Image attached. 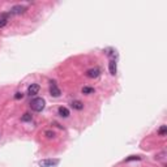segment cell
I'll use <instances>...</instances> for the list:
<instances>
[{"mask_svg":"<svg viewBox=\"0 0 167 167\" xmlns=\"http://www.w3.org/2000/svg\"><path fill=\"white\" fill-rule=\"evenodd\" d=\"M44 105H46V102H44L43 98H34V99L30 102V107H32V110L35 112L42 111V110L44 109Z\"/></svg>","mask_w":167,"mask_h":167,"instance_id":"6da1fadb","label":"cell"},{"mask_svg":"<svg viewBox=\"0 0 167 167\" xmlns=\"http://www.w3.org/2000/svg\"><path fill=\"white\" fill-rule=\"evenodd\" d=\"M58 112H59V115L62 117H68L69 116V110L67 109V107H59V110H58Z\"/></svg>","mask_w":167,"mask_h":167,"instance_id":"ba28073f","label":"cell"},{"mask_svg":"<svg viewBox=\"0 0 167 167\" xmlns=\"http://www.w3.org/2000/svg\"><path fill=\"white\" fill-rule=\"evenodd\" d=\"M38 91H39L38 84H32V85L27 88V94H29V95H35V94H38Z\"/></svg>","mask_w":167,"mask_h":167,"instance_id":"8992f818","label":"cell"},{"mask_svg":"<svg viewBox=\"0 0 167 167\" xmlns=\"http://www.w3.org/2000/svg\"><path fill=\"white\" fill-rule=\"evenodd\" d=\"M21 120H22V121H30V120H32V115H30V114H25L22 117H21Z\"/></svg>","mask_w":167,"mask_h":167,"instance_id":"4fadbf2b","label":"cell"},{"mask_svg":"<svg viewBox=\"0 0 167 167\" xmlns=\"http://www.w3.org/2000/svg\"><path fill=\"white\" fill-rule=\"evenodd\" d=\"M166 132H167V125H162L161 128H159V131H158V133L161 136H164L166 135Z\"/></svg>","mask_w":167,"mask_h":167,"instance_id":"8fae6325","label":"cell"},{"mask_svg":"<svg viewBox=\"0 0 167 167\" xmlns=\"http://www.w3.org/2000/svg\"><path fill=\"white\" fill-rule=\"evenodd\" d=\"M44 135H46L48 138H54V137H55V133L51 132V131H46V133H44Z\"/></svg>","mask_w":167,"mask_h":167,"instance_id":"5bb4252c","label":"cell"},{"mask_svg":"<svg viewBox=\"0 0 167 167\" xmlns=\"http://www.w3.org/2000/svg\"><path fill=\"white\" fill-rule=\"evenodd\" d=\"M99 74H101V70L98 69V68H91V69H89L88 72H86V76H88L89 78H97Z\"/></svg>","mask_w":167,"mask_h":167,"instance_id":"5b68a950","label":"cell"},{"mask_svg":"<svg viewBox=\"0 0 167 167\" xmlns=\"http://www.w3.org/2000/svg\"><path fill=\"white\" fill-rule=\"evenodd\" d=\"M22 97H23V94H22V93H16V95H15L16 99H21Z\"/></svg>","mask_w":167,"mask_h":167,"instance_id":"9a60e30c","label":"cell"},{"mask_svg":"<svg viewBox=\"0 0 167 167\" xmlns=\"http://www.w3.org/2000/svg\"><path fill=\"white\" fill-rule=\"evenodd\" d=\"M82 93L84 94H91V93H94V89L89 88V86H84V88H82Z\"/></svg>","mask_w":167,"mask_h":167,"instance_id":"30bf717a","label":"cell"},{"mask_svg":"<svg viewBox=\"0 0 167 167\" xmlns=\"http://www.w3.org/2000/svg\"><path fill=\"white\" fill-rule=\"evenodd\" d=\"M70 105H72V107H73L74 110H82L84 109V105H82V102H80V101H73Z\"/></svg>","mask_w":167,"mask_h":167,"instance_id":"9c48e42d","label":"cell"},{"mask_svg":"<svg viewBox=\"0 0 167 167\" xmlns=\"http://www.w3.org/2000/svg\"><path fill=\"white\" fill-rule=\"evenodd\" d=\"M132 159H140V157H135V156H132L131 158H128L127 161H132Z\"/></svg>","mask_w":167,"mask_h":167,"instance_id":"2e32d148","label":"cell"},{"mask_svg":"<svg viewBox=\"0 0 167 167\" xmlns=\"http://www.w3.org/2000/svg\"><path fill=\"white\" fill-rule=\"evenodd\" d=\"M59 159H43V161L39 162V166L41 167H55L59 164Z\"/></svg>","mask_w":167,"mask_h":167,"instance_id":"7a4b0ae2","label":"cell"},{"mask_svg":"<svg viewBox=\"0 0 167 167\" xmlns=\"http://www.w3.org/2000/svg\"><path fill=\"white\" fill-rule=\"evenodd\" d=\"M50 94L52 95V97H55V98L60 97V94H62L60 89H59L58 86H56L55 82H51V86H50Z\"/></svg>","mask_w":167,"mask_h":167,"instance_id":"277c9868","label":"cell"},{"mask_svg":"<svg viewBox=\"0 0 167 167\" xmlns=\"http://www.w3.org/2000/svg\"><path fill=\"white\" fill-rule=\"evenodd\" d=\"M109 52H107V55L110 56V58H112V60H114V58H116L117 56V54H116V51H114V50H107Z\"/></svg>","mask_w":167,"mask_h":167,"instance_id":"7c38bea8","label":"cell"},{"mask_svg":"<svg viewBox=\"0 0 167 167\" xmlns=\"http://www.w3.org/2000/svg\"><path fill=\"white\" fill-rule=\"evenodd\" d=\"M25 11H26V7L25 5H15L9 9V13H11V15H21V13H23Z\"/></svg>","mask_w":167,"mask_h":167,"instance_id":"3957f363","label":"cell"},{"mask_svg":"<svg viewBox=\"0 0 167 167\" xmlns=\"http://www.w3.org/2000/svg\"><path fill=\"white\" fill-rule=\"evenodd\" d=\"M109 69H110V73L112 74V76H115L116 74V70H117V67H116V62L115 60H111L109 64Z\"/></svg>","mask_w":167,"mask_h":167,"instance_id":"52a82bcc","label":"cell"}]
</instances>
